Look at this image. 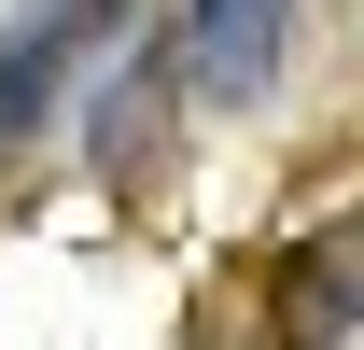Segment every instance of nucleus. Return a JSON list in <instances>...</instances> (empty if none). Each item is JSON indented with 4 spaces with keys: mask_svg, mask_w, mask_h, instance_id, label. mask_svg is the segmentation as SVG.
I'll return each instance as SVG.
<instances>
[{
    "mask_svg": "<svg viewBox=\"0 0 364 350\" xmlns=\"http://www.w3.org/2000/svg\"><path fill=\"white\" fill-rule=\"evenodd\" d=\"M280 28H294V0H182V56H196L210 98H267Z\"/></svg>",
    "mask_w": 364,
    "mask_h": 350,
    "instance_id": "1",
    "label": "nucleus"
},
{
    "mask_svg": "<svg viewBox=\"0 0 364 350\" xmlns=\"http://www.w3.org/2000/svg\"><path fill=\"white\" fill-rule=\"evenodd\" d=\"M70 43H85V0H56V14H28V28L0 43V140H14L56 85H70Z\"/></svg>",
    "mask_w": 364,
    "mask_h": 350,
    "instance_id": "2",
    "label": "nucleus"
},
{
    "mask_svg": "<svg viewBox=\"0 0 364 350\" xmlns=\"http://www.w3.org/2000/svg\"><path fill=\"white\" fill-rule=\"evenodd\" d=\"M350 308H364V224H350V238H322V253H294V350H322Z\"/></svg>",
    "mask_w": 364,
    "mask_h": 350,
    "instance_id": "3",
    "label": "nucleus"
},
{
    "mask_svg": "<svg viewBox=\"0 0 364 350\" xmlns=\"http://www.w3.org/2000/svg\"><path fill=\"white\" fill-rule=\"evenodd\" d=\"M154 127H168V70L140 56V70H127V98L98 112V169H127V154H140V140H154Z\"/></svg>",
    "mask_w": 364,
    "mask_h": 350,
    "instance_id": "4",
    "label": "nucleus"
}]
</instances>
